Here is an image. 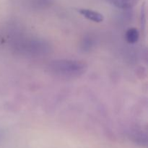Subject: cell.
Instances as JSON below:
<instances>
[{"mask_svg": "<svg viewBox=\"0 0 148 148\" xmlns=\"http://www.w3.org/2000/svg\"><path fill=\"white\" fill-rule=\"evenodd\" d=\"M52 75L62 78H77L88 70L85 62L75 59H56L51 61L48 66Z\"/></svg>", "mask_w": 148, "mask_h": 148, "instance_id": "cell-1", "label": "cell"}, {"mask_svg": "<svg viewBox=\"0 0 148 148\" xmlns=\"http://www.w3.org/2000/svg\"><path fill=\"white\" fill-rule=\"evenodd\" d=\"M79 12L85 18L95 23H101L103 20V14L94 10H88V9H80L79 10Z\"/></svg>", "mask_w": 148, "mask_h": 148, "instance_id": "cell-2", "label": "cell"}, {"mask_svg": "<svg viewBox=\"0 0 148 148\" xmlns=\"http://www.w3.org/2000/svg\"><path fill=\"white\" fill-rule=\"evenodd\" d=\"M110 4L121 10H130L138 3L139 0H107Z\"/></svg>", "mask_w": 148, "mask_h": 148, "instance_id": "cell-3", "label": "cell"}, {"mask_svg": "<svg viewBox=\"0 0 148 148\" xmlns=\"http://www.w3.org/2000/svg\"><path fill=\"white\" fill-rule=\"evenodd\" d=\"M140 33L137 28H130L126 33V39L130 43H134L139 40Z\"/></svg>", "mask_w": 148, "mask_h": 148, "instance_id": "cell-4", "label": "cell"}]
</instances>
